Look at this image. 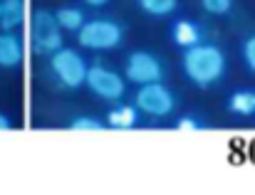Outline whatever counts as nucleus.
<instances>
[{
    "label": "nucleus",
    "mask_w": 255,
    "mask_h": 195,
    "mask_svg": "<svg viewBox=\"0 0 255 195\" xmlns=\"http://www.w3.org/2000/svg\"><path fill=\"white\" fill-rule=\"evenodd\" d=\"M183 74L201 89L213 87L226 74V55L218 45L198 42L183 52Z\"/></svg>",
    "instance_id": "nucleus-1"
},
{
    "label": "nucleus",
    "mask_w": 255,
    "mask_h": 195,
    "mask_svg": "<svg viewBox=\"0 0 255 195\" xmlns=\"http://www.w3.org/2000/svg\"><path fill=\"white\" fill-rule=\"evenodd\" d=\"M124 40V27L114 20H85L77 30V42L85 50H117Z\"/></svg>",
    "instance_id": "nucleus-2"
},
{
    "label": "nucleus",
    "mask_w": 255,
    "mask_h": 195,
    "mask_svg": "<svg viewBox=\"0 0 255 195\" xmlns=\"http://www.w3.org/2000/svg\"><path fill=\"white\" fill-rule=\"evenodd\" d=\"M30 47L35 55H52L62 47V27L55 20V12L40 7L30 17Z\"/></svg>",
    "instance_id": "nucleus-3"
},
{
    "label": "nucleus",
    "mask_w": 255,
    "mask_h": 195,
    "mask_svg": "<svg viewBox=\"0 0 255 195\" xmlns=\"http://www.w3.org/2000/svg\"><path fill=\"white\" fill-rule=\"evenodd\" d=\"M87 60L77 52V50H70V47H60L50 55V69L52 74L60 79L62 87L67 89H80L85 84L87 77Z\"/></svg>",
    "instance_id": "nucleus-4"
},
{
    "label": "nucleus",
    "mask_w": 255,
    "mask_h": 195,
    "mask_svg": "<svg viewBox=\"0 0 255 195\" xmlns=\"http://www.w3.org/2000/svg\"><path fill=\"white\" fill-rule=\"evenodd\" d=\"M134 106L149 116L164 119L176 109V99L161 82H151V84H139L136 97H134Z\"/></svg>",
    "instance_id": "nucleus-5"
},
{
    "label": "nucleus",
    "mask_w": 255,
    "mask_h": 195,
    "mask_svg": "<svg viewBox=\"0 0 255 195\" xmlns=\"http://www.w3.org/2000/svg\"><path fill=\"white\" fill-rule=\"evenodd\" d=\"M85 84L89 87L92 94H97L99 99L104 101H117V99L124 97V77H119L114 69H107L102 65H92L87 67V77H85Z\"/></svg>",
    "instance_id": "nucleus-6"
},
{
    "label": "nucleus",
    "mask_w": 255,
    "mask_h": 195,
    "mask_svg": "<svg viewBox=\"0 0 255 195\" xmlns=\"http://www.w3.org/2000/svg\"><path fill=\"white\" fill-rule=\"evenodd\" d=\"M127 79L131 84H151V82H161L164 79V67L159 62V57H154L151 52H131L127 57Z\"/></svg>",
    "instance_id": "nucleus-7"
},
{
    "label": "nucleus",
    "mask_w": 255,
    "mask_h": 195,
    "mask_svg": "<svg viewBox=\"0 0 255 195\" xmlns=\"http://www.w3.org/2000/svg\"><path fill=\"white\" fill-rule=\"evenodd\" d=\"M22 60H25V45H22V40L10 30H2L0 32V67L2 69H15V67H20L22 65Z\"/></svg>",
    "instance_id": "nucleus-8"
},
{
    "label": "nucleus",
    "mask_w": 255,
    "mask_h": 195,
    "mask_svg": "<svg viewBox=\"0 0 255 195\" xmlns=\"http://www.w3.org/2000/svg\"><path fill=\"white\" fill-rule=\"evenodd\" d=\"M171 40L176 47L188 50V47L203 42V32H201L198 22H193V20H176L171 25Z\"/></svg>",
    "instance_id": "nucleus-9"
},
{
    "label": "nucleus",
    "mask_w": 255,
    "mask_h": 195,
    "mask_svg": "<svg viewBox=\"0 0 255 195\" xmlns=\"http://www.w3.org/2000/svg\"><path fill=\"white\" fill-rule=\"evenodd\" d=\"M27 17L25 0H0V30H17Z\"/></svg>",
    "instance_id": "nucleus-10"
},
{
    "label": "nucleus",
    "mask_w": 255,
    "mask_h": 195,
    "mask_svg": "<svg viewBox=\"0 0 255 195\" xmlns=\"http://www.w3.org/2000/svg\"><path fill=\"white\" fill-rule=\"evenodd\" d=\"M136 124H139V109L131 106V104H117L107 114V126L109 129L127 131V129H134Z\"/></svg>",
    "instance_id": "nucleus-11"
},
{
    "label": "nucleus",
    "mask_w": 255,
    "mask_h": 195,
    "mask_svg": "<svg viewBox=\"0 0 255 195\" xmlns=\"http://www.w3.org/2000/svg\"><path fill=\"white\" fill-rule=\"evenodd\" d=\"M228 111L236 116H253L255 114V92L253 89H238L228 97Z\"/></svg>",
    "instance_id": "nucleus-12"
},
{
    "label": "nucleus",
    "mask_w": 255,
    "mask_h": 195,
    "mask_svg": "<svg viewBox=\"0 0 255 195\" xmlns=\"http://www.w3.org/2000/svg\"><path fill=\"white\" fill-rule=\"evenodd\" d=\"M55 20H57V25H60L62 30H67V32H77V30L82 27V22H85V12H82L80 7L65 5V7L55 10Z\"/></svg>",
    "instance_id": "nucleus-13"
},
{
    "label": "nucleus",
    "mask_w": 255,
    "mask_h": 195,
    "mask_svg": "<svg viewBox=\"0 0 255 195\" xmlns=\"http://www.w3.org/2000/svg\"><path fill=\"white\" fill-rule=\"evenodd\" d=\"M139 5L144 12H149L154 17H164L178 7V0H139Z\"/></svg>",
    "instance_id": "nucleus-14"
},
{
    "label": "nucleus",
    "mask_w": 255,
    "mask_h": 195,
    "mask_svg": "<svg viewBox=\"0 0 255 195\" xmlns=\"http://www.w3.org/2000/svg\"><path fill=\"white\" fill-rule=\"evenodd\" d=\"M107 124H102L97 116H77L70 121V131H104Z\"/></svg>",
    "instance_id": "nucleus-15"
},
{
    "label": "nucleus",
    "mask_w": 255,
    "mask_h": 195,
    "mask_svg": "<svg viewBox=\"0 0 255 195\" xmlns=\"http://www.w3.org/2000/svg\"><path fill=\"white\" fill-rule=\"evenodd\" d=\"M233 2L236 0H201L203 10L211 12V15H226V12H231L233 10Z\"/></svg>",
    "instance_id": "nucleus-16"
},
{
    "label": "nucleus",
    "mask_w": 255,
    "mask_h": 195,
    "mask_svg": "<svg viewBox=\"0 0 255 195\" xmlns=\"http://www.w3.org/2000/svg\"><path fill=\"white\" fill-rule=\"evenodd\" d=\"M243 60H246V67L251 72H255V35H251L243 42Z\"/></svg>",
    "instance_id": "nucleus-17"
},
{
    "label": "nucleus",
    "mask_w": 255,
    "mask_h": 195,
    "mask_svg": "<svg viewBox=\"0 0 255 195\" xmlns=\"http://www.w3.org/2000/svg\"><path fill=\"white\" fill-rule=\"evenodd\" d=\"M176 129H178V131H201L203 126H201V121H198L196 116H181V119L176 121Z\"/></svg>",
    "instance_id": "nucleus-18"
},
{
    "label": "nucleus",
    "mask_w": 255,
    "mask_h": 195,
    "mask_svg": "<svg viewBox=\"0 0 255 195\" xmlns=\"http://www.w3.org/2000/svg\"><path fill=\"white\" fill-rule=\"evenodd\" d=\"M10 129H12V121L5 114H0V131H10Z\"/></svg>",
    "instance_id": "nucleus-19"
},
{
    "label": "nucleus",
    "mask_w": 255,
    "mask_h": 195,
    "mask_svg": "<svg viewBox=\"0 0 255 195\" xmlns=\"http://www.w3.org/2000/svg\"><path fill=\"white\" fill-rule=\"evenodd\" d=\"M87 5H92V7H104L107 2H112V0H85Z\"/></svg>",
    "instance_id": "nucleus-20"
}]
</instances>
